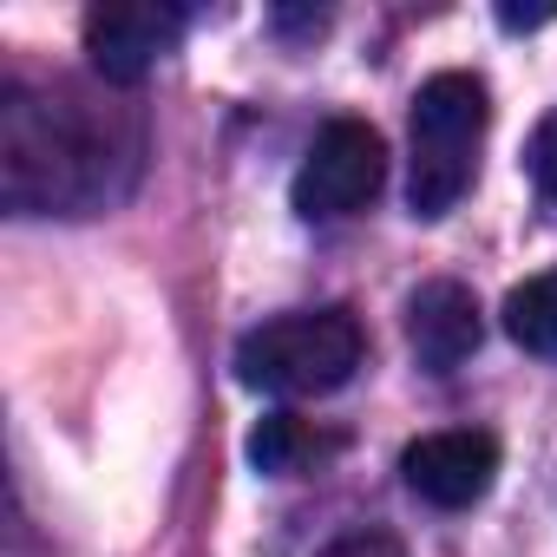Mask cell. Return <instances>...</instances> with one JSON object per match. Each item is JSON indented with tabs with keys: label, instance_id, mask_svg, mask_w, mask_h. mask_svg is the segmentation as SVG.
I'll list each match as a JSON object with an SVG mask.
<instances>
[{
	"label": "cell",
	"instance_id": "obj_6",
	"mask_svg": "<svg viewBox=\"0 0 557 557\" xmlns=\"http://www.w3.org/2000/svg\"><path fill=\"white\" fill-rule=\"evenodd\" d=\"M400 479L420 505L433 511H466L492 492L498 479V440L479 426H453V433H426L400 453Z\"/></svg>",
	"mask_w": 557,
	"mask_h": 557
},
{
	"label": "cell",
	"instance_id": "obj_12",
	"mask_svg": "<svg viewBox=\"0 0 557 557\" xmlns=\"http://www.w3.org/2000/svg\"><path fill=\"white\" fill-rule=\"evenodd\" d=\"M550 14H557V8H498V21H505L511 34H518V27H544Z\"/></svg>",
	"mask_w": 557,
	"mask_h": 557
},
{
	"label": "cell",
	"instance_id": "obj_1",
	"mask_svg": "<svg viewBox=\"0 0 557 557\" xmlns=\"http://www.w3.org/2000/svg\"><path fill=\"white\" fill-rule=\"evenodd\" d=\"M132 171H138L132 119L99 112L73 86H53V99L8 86V106H0V190H8V210L92 216L132 184Z\"/></svg>",
	"mask_w": 557,
	"mask_h": 557
},
{
	"label": "cell",
	"instance_id": "obj_11",
	"mask_svg": "<svg viewBox=\"0 0 557 557\" xmlns=\"http://www.w3.org/2000/svg\"><path fill=\"white\" fill-rule=\"evenodd\" d=\"M322 557H407V550H400V537H394V531H381V524H361V531L335 537Z\"/></svg>",
	"mask_w": 557,
	"mask_h": 557
},
{
	"label": "cell",
	"instance_id": "obj_5",
	"mask_svg": "<svg viewBox=\"0 0 557 557\" xmlns=\"http://www.w3.org/2000/svg\"><path fill=\"white\" fill-rule=\"evenodd\" d=\"M184 27H190V14L184 8H164V0H112V8H92L86 14L92 73L106 86H138L184 40Z\"/></svg>",
	"mask_w": 557,
	"mask_h": 557
},
{
	"label": "cell",
	"instance_id": "obj_7",
	"mask_svg": "<svg viewBox=\"0 0 557 557\" xmlns=\"http://www.w3.org/2000/svg\"><path fill=\"white\" fill-rule=\"evenodd\" d=\"M485 342V315H479V296L466 283H420L407 296V348L426 374H459Z\"/></svg>",
	"mask_w": 557,
	"mask_h": 557
},
{
	"label": "cell",
	"instance_id": "obj_2",
	"mask_svg": "<svg viewBox=\"0 0 557 557\" xmlns=\"http://www.w3.org/2000/svg\"><path fill=\"white\" fill-rule=\"evenodd\" d=\"M492 125L485 79L472 73H433L413 92V125H407V210L420 223H440L459 210V197L479 177V145Z\"/></svg>",
	"mask_w": 557,
	"mask_h": 557
},
{
	"label": "cell",
	"instance_id": "obj_10",
	"mask_svg": "<svg viewBox=\"0 0 557 557\" xmlns=\"http://www.w3.org/2000/svg\"><path fill=\"white\" fill-rule=\"evenodd\" d=\"M524 171H531L537 203H544V210H557V112L537 125V138H531V151H524Z\"/></svg>",
	"mask_w": 557,
	"mask_h": 557
},
{
	"label": "cell",
	"instance_id": "obj_8",
	"mask_svg": "<svg viewBox=\"0 0 557 557\" xmlns=\"http://www.w3.org/2000/svg\"><path fill=\"white\" fill-rule=\"evenodd\" d=\"M342 453V433L302 420V413H262L249 426V466L262 479H296V472H315L322 459Z\"/></svg>",
	"mask_w": 557,
	"mask_h": 557
},
{
	"label": "cell",
	"instance_id": "obj_9",
	"mask_svg": "<svg viewBox=\"0 0 557 557\" xmlns=\"http://www.w3.org/2000/svg\"><path fill=\"white\" fill-rule=\"evenodd\" d=\"M505 335L524 348V355H544L557 361V269L531 275L505 296Z\"/></svg>",
	"mask_w": 557,
	"mask_h": 557
},
{
	"label": "cell",
	"instance_id": "obj_3",
	"mask_svg": "<svg viewBox=\"0 0 557 557\" xmlns=\"http://www.w3.org/2000/svg\"><path fill=\"white\" fill-rule=\"evenodd\" d=\"M368 335L348 309H296L236 342V381L275 400H315L355 381Z\"/></svg>",
	"mask_w": 557,
	"mask_h": 557
},
{
	"label": "cell",
	"instance_id": "obj_4",
	"mask_svg": "<svg viewBox=\"0 0 557 557\" xmlns=\"http://www.w3.org/2000/svg\"><path fill=\"white\" fill-rule=\"evenodd\" d=\"M381 184H387V138L368 119H329L296 164L289 203L302 223H342V216L368 210L381 197Z\"/></svg>",
	"mask_w": 557,
	"mask_h": 557
}]
</instances>
